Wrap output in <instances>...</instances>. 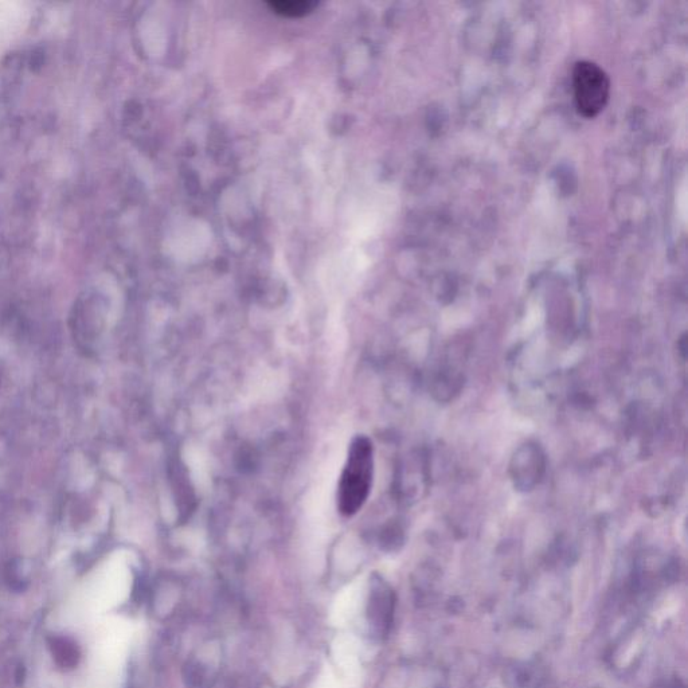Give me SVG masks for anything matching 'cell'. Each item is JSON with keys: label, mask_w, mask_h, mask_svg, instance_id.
<instances>
[{"label": "cell", "mask_w": 688, "mask_h": 688, "mask_svg": "<svg viewBox=\"0 0 688 688\" xmlns=\"http://www.w3.org/2000/svg\"><path fill=\"white\" fill-rule=\"evenodd\" d=\"M374 475L373 443L366 436L355 437L340 476L338 510L343 516H354L369 499Z\"/></svg>", "instance_id": "cell-1"}, {"label": "cell", "mask_w": 688, "mask_h": 688, "mask_svg": "<svg viewBox=\"0 0 688 688\" xmlns=\"http://www.w3.org/2000/svg\"><path fill=\"white\" fill-rule=\"evenodd\" d=\"M573 91L577 111L586 119H593L607 107L611 81L594 62H577L573 69Z\"/></svg>", "instance_id": "cell-2"}, {"label": "cell", "mask_w": 688, "mask_h": 688, "mask_svg": "<svg viewBox=\"0 0 688 688\" xmlns=\"http://www.w3.org/2000/svg\"><path fill=\"white\" fill-rule=\"evenodd\" d=\"M545 472V455L537 444H526L512 457L511 476L515 487L530 491L541 482Z\"/></svg>", "instance_id": "cell-3"}, {"label": "cell", "mask_w": 688, "mask_h": 688, "mask_svg": "<svg viewBox=\"0 0 688 688\" xmlns=\"http://www.w3.org/2000/svg\"><path fill=\"white\" fill-rule=\"evenodd\" d=\"M390 615H392V597H390L389 592L381 586L374 588L371 592L370 609L369 616L370 620L374 623L381 625V627H386L390 621Z\"/></svg>", "instance_id": "cell-4"}, {"label": "cell", "mask_w": 688, "mask_h": 688, "mask_svg": "<svg viewBox=\"0 0 688 688\" xmlns=\"http://www.w3.org/2000/svg\"><path fill=\"white\" fill-rule=\"evenodd\" d=\"M318 3L308 2V0H279V2H269V7L276 14L284 15V17H303L314 10Z\"/></svg>", "instance_id": "cell-5"}, {"label": "cell", "mask_w": 688, "mask_h": 688, "mask_svg": "<svg viewBox=\"0 0 688 688\" xmlns=\"http://www.w3.org/2000/svg\"><path fill=\"white\" fill-rule=\"evenodd\" d=\"M58 645H60V648H58V650L56 651L57 658H62V660H64L65 666H68V664H73L74 660H76V658H74L76 654H74V648L72 647V645H69L64 640H62L61 643Z\"/></svg>", "instance_id": "cell-6"}]
</instances>
